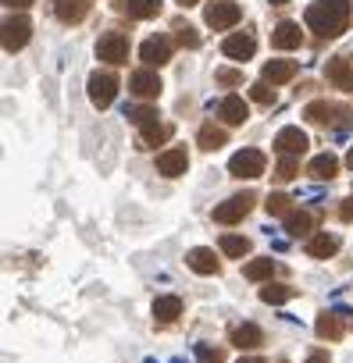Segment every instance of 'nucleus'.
I'll return each instance as SVG.
<instances>
[{"instance_id":"423d86ee","label":"nucleus","mask_w":353,"mask_h":363,"mask_svg":"<svg viewBox=\"0 0 353 363\" xmlns=\"http://www.w3.org/2000/svg\"><path fill=\"white\" fill-rule=\"evenodd\" d=\"M89 96H93L97 107H111L114 96H118V79H114L111 72H97V75H89Z\"/></svg>"},{"instance_id":"412c9836","label":"nucleus","mask_w":353,"mask_h":363,"mask_svg":"<svg viewBox=\"0 0 353 363\" xmlns=\"http://www.w3.org/2000/svg\"><path fill=\"white\" fill-rule=\"evenodd\" d=\"M314 178H321V182H328V178H335V171H339V160L332 157V153H317L314 160H310V167H307Z\"/></svg>"},{"instance_id":"9d476101","label":"nucleus","mask_w":353,"mask_h":363,"mask_svg":"<svg viewBox=\"0 0 353 363\" xmlns=\"http://www.w3.org/2000/svg\"><path fill=\"white\" fill-rule=\"evenodd\" d=\"M129 89H132L139 100H153V96L161 93V79H157L150 68H139V72H132V79H129Z\"/></svg>"},{"instance_id":"473e14b6","label":"nucleus","mask_w":353,"mask_h":363,"mask_svg":"<svg viewBox=\"0 0 353 363\" xmlns=\"http://www.w3.org/2000/svg\"><path fill=\"white\" fill-rule=\"evenodd\" d=\"M175 36H179V43H183V47H200V36H197V33H193V26H186V22L175 26Z\"/></svg>"},{"instance_id":"39448f33","label":"nucleus","mask_w":353,"mask_h":363,"mask_svg":"<svg viewBox=\"0 0 353 363\" xmlns=\"http://www.w3.org/2000/svg\"><path fill=\"white\" fill-rule=\"evenodd\" d=\"M229 171L236 178H261L264 174V153L261 150H239L232 160H229Z\"/></svg>"},{"instance_id":"5701e85b","label":"nucleus","mask_w":353,"mask_h":363,"mask_svg":"<svg viewBox=\"0 0 353 363\" xmlns=\"http://www.w3.org/2000/svg\"><path fill=\"white\" fill-rule=\"evenodd\" d=\"M54 15L61 22H79L86 15V0H54Z\"/></svg>"},{"instance_id":"a878e982","label":"nucleus","mask_w":353,"mask_h":363,"mask_svg":"<svg viewBox=\"0 0 353 363\" xmlns=\"http://www.w3.org/2000/svg\"><path fill=\"white\" fill-rule=\"evenodd\" d=\"M328 79H332L339 89H353V72H349V65H346L342 57L328 61Z\"/></svg>"},{"instance_id":"58836bf2","label":"nucleus","mask_w":353,"mask_h":363,"mask_svg":"<svg viewBox=\"0 0 353 363\" xmlns=\"http://www.w3.org/2000/svg\"><path fill=\"white\" fill-rule=\"evenodd\" d=\"M339 214H342V221H353V200H346V203H342V211H339Z\"/></svg>"},{"instance_id":"a211bd4d","label":"nucleus","mask_w":353,"mask_h":363,"mask_svg":"<svg viewBox=\"0 0 353 363\" xmlns=\"http://www.w3.org/2000/svg\"><path fill=\"white\" fill-rule=\"evenodd\" d=\"M153 317L161 324H171V320H179L183 317V299H175V296H161L153 303Z\"/></svg>"},{"instance_id":"f3484780","label":"nucleus","mask_w":353,"mask_h":363,"mask_svg":"<svg viewBox=\"0 0 353 363\" xmlns=\"http://www.w3.org/2000/svg\"><path fill=\"white\" fill-rule=\"evenodd\" d=\"M307 253H310L314 260H328V257H335V253H339V235H328V232L314 235V239L307 242Z\"/></svg>"},{"instance_id":"c9c22d12","label":"nucleus","mask_w":353,"mask_h":363,"mask_svg":"<svg viewBox=\"0 0 353 363\" xmlns=\"http://www.w3.org/2000/svg\"><path fill=\"white\" fill-rule=\"evenodd\" d=\"M268 214H289V196L271 193V196H268Z\"/></svg>"},{"instance_id":"37998d69","label":"nucleus","mask_w":353,"mask_h":363,"mask_svg":"<svg viewBox=\"0 0 353 363\" xmlns=\"http://www.w3.org/2000/svg\"><path fill=\"white\" fill-rule=\"evenodd\" d=\"M239 363H264V359H261V356H243Z\"/></svg>"},{"instance_id":"79ce46f5","label":"nucleus","mask_w":353,"mask_h":363,"mask_svg":"<svg viewBox=\"0 0 353 363\" xmlns=\"http://www.w3.org/2000/svg\"><path fill=\"white\" fill-rule=\"evenodd\" d=\"M200 0H179V8H197Z\"/></svg>"},{"instance_id":"f257e3e1","label":"nucleus","mask_w":353,"mask_h":363,"mask_svg":"<svg viewBox=\"0 0 353 363\" xmlns=\"http://www.w3.org/2000/svg\"><path fill=\"white\" fill-rule=\"evenodd\" d=\"M303 22L317 33V36H339L349 22V0H317L307 8Z\"/></svg>"},{"instance_id":"1a4fd4ad","label":"nucleus","mask_w":353,"mask_h":363,"mask_svg":"<svg viewBox=\"0 0 353 363\" xmlns=\"http://www.w3.org/2000/svg\"><path fill=\"white\" fill-rule=\"evenodd\" d=\"M254 50H257V43H254V36H246V33H232V36L222 43V54L232 57V61H250Z\"/></svg>"},{"instance_id":"cd10ccee","label":"nucleus","mask_w":353,"mask_h":363,"mask_svg":"<svg viewBox=\"0 0 353 363\" xmlns=\"http://www.w3.org/2000/svg\"><path fill=\"white\" fill-rule=\"evenodd\" d=\"M222 253L225 257H246L250 253V239H243V235H222Z\"/></svg>"},{"instance_id":"c03bdc74","label":"nucleus","mask_w":353,"mask_h":363,"mask_svg":"<svg viewBox=\"0 0 353 363\" xmlns=\"http://www.w3.org/2000/svg\"><path fill=\"white\" fill-rule=\"evenodd\" d=\"M346 164H349V167H353V150H349V153H346Z\"/></svg>"},{"instance_id":"2f4dec72","label":"nucleus","mask_w":353,"mask_h":363,"mask_svg":"<svg viewBox=\"0 0 353 363\" xmlns=\"http://www.w3.org/2000/svg\"><path fill=\"white\" fill-rule=\"evenodd\" d=\"M296 171H300V167H296V160L282 153V160H278V167H275V174H278V182H293V178H296Z\"/></svg>"},{"instance_id":"2eb2a0df","label":"nucleus","mask_w":353,"mask_h":363,"mask_svg":"<svg viewBox=\"0 0 353 363\" xmlns=\"http://www.w3.org/2000/svg\"><path fill=\"white\" fill-rule=\"evenodd\" d=\"M186 264L197 271V274H218L222 271V260L214 257V250H190V257H186Z\"/></svg>"},{"instance_id":"aec40b11","label":"nucleus","mask_w":353,"mask_h":363,"mask_svg":"<svg viewBox=\"0 0 353 363\" xmlns=\"http://www.w3.org/2000/svg\"><path fill=\"white\" fill-rule=\"evenodd\" d=\"M261 342H264V335H261L257 324H239L232 331V345H239V349H257Z\"/></svg>"},{"instance_id":"6e6552de","label":"nucleus","mask_w":353,"mask_h":363,"mask_svg":"<svg viewBox=\"0 0 353 363\" xmlns=\"http://www.w3.org/2000/svg\"><path fill=\"white\" fill-rule=\"evenodd\" d=\"M139 57H143V65H168L171 61V40L168 36H150L139 47Z\"/></svg>"},{"instance_id":"6ab92c4d","label":"nucleus","mask_w":353,"mask_h":363,"mask_svg":"<svg viewBox=\"0 0 353 363\" xmlns=\"http://www.w3.org/2000/svg\"><path fill=\"white\" fill-rule=\"evenodd\" d=\"M168 135H171V128H168V125H161V121H150V125H143L139 146H143V150H157V146H161Z\"/></svg>"},{"instance_id":"20e7f679","label":"nucleus","mask_w":353,"mask_h":363,"mask_svg":"<svg viewBox=\"0 0 353 363\" xmlns=\"http://www.w3.org/2000/svg\"><path fill=\"white\" fill-rule=\"evenodd\" d=\"M239 4L236 0H214V4H207V11H204V18H207V26L211 29H232L236 22H239Z\"/></svg>"},{"instance_id":"a19ab883","label":"nucleus","mask_w":353,"mask_h":363,"mask_svg":"<svg viewBox=\"0 0 353 363\" xmlns=\"http://www.w3.org/2000/svg\"><path fill=\"white\" fill-rule=\"evenodd\" d=\"M307 363H328V352H310Z\"/></svg>"},{"instance_id":"ddd939ff","label":"nucleus","mask_w":353,"mask_h":363,"mask_svg":"<svg viewBox=\"0 0 353 363\" xmlns=\"http://www.w3.org/2000/svg\"><path fill=\"white\" fill-rule=\"evenodd\" d=\"M271 43H275L278 50H296V47L303 43V33H300V26H296V22H282V26H275Z\"/></svg>"},{"instance_id":"f8f14e48","label":"nucleus","mask_w":353,"mask_h":363,"mask_svg":"<svg viewBox=\"0 0 353 363\" xmlns=\"http://www.w3.org/2000/svg\"><path fill=\"white\" fill-rule=\"evenodd\" d=\"M186 164H190V157H186V150H164L161 157H157V171L161 174H168V178H179L183 171H186Z\"/></svg>"},{"instance_id":"f704fd0d","label":"nucleus","mask_w":353,"mask_h":363,"mask_svg":"<svg viewBox=\"0 0 353 363\" xmlns=\"http://www.w3.org/2000/svg\"><path fill=\"white\" fill-rule=\"evenodd\" d=\"M250 100L254 104H275V89L271 86H250Z\"/></svg>"},{"instance_id":"7c9ffc66","label":"nucleus","mask_w":353,"mask_h":363,"mask_svg":"<svg viewBox=\"0 0 353 363\" xmlns=\"http://www.w3.org/2000/svg\"><path fill=\"white\" fill-rule=\"evenodd\" d=\"M261 299L271 303V306H278V303L293 299V289H289V285H264V289H261Z\"/></svg>"},{"instance_id":"c756f323","label":"nucleus","mask_w":353,"mask_h":363,"mask_svg":"<svg viewBox=\"0 0 353 363\" xmlns=\"http://www.w3.org/2000/svg\"><path fill=\"white\" fill-rule=\"evenodd\" d=\"M335 111H339V107H332V104L317 100V104H310V107H307V121H314V125H328Z\"/></svg>"},{"instance_id":"4468645a","label":"nucleus","mask_w":353,"mask_h":363,"mask_svg":"<svg viewBox=\"0 0 353 363\" xmlns=\"http://www.w3.org/2000/svg\"><path fill=\"white\" fill-rule=\"evenodd\" d=\"M218 121H222V125H243V121H246V104L229 93V96L218 104Z\"/></svg>"},{"instance_id":"b1692460","label":"nucleus","mask_w":353,"mask_h":363,"mask_svg":"<svg viewBox=\"0 0 353 363\" xmlns=\"http://www.w3.org/2000/svg\"><path fill=\"white\" fill-rule=\"evenodd\" d=\"M243 274H246L250 281H268V278L275 274V260H271V257H257V260H250V264L243 267Z\"/></svg>"},{"instance_id":"a18cd8bd","label":"nucleus","mask_w":353,"mask_h":363,"mask_svg":"<svg viewBox=\"0 0 353 363\" xmlns=\"http://www.w3.org/2000/svg\"><path fill=\"white\" fill-rule=\"evenodd\" d=\"M271 4H286V0H271Z\"/></svg>"},{"instance_id":"f03ea898","label":"nucleus","mask_w":353,"mask_h":363,"mask_svg":"<svg viewBox=\"0 0 353 363\" xmlns=\"http://www.w3.org/2000/svg\"><path fill=\"white\" fill-rule=\"evenodd\" d=\"M29 36H33V22L22 18V15L0 22V47H4V50H22L29 43Z\"/></svg>"},{"instance_id":"4c0bfd02","label":"nucleus","mask_w":353,"mask_h":363,"mask_svg":"<svg viewBox=\"0 0 353 363\" xmlns=\"http://www.w3.org/2000/svg\"><path fill=\"white\" fill-rule=\"evenodd\" d=\"M197 352H200V359H204V363H225V356H222V349H207V345H200Z\"/></svg>"},{"instance_id":"72a5a7b5","label":"nucleus","mask_w":353,"mask_h":363,"mask_svg":"<svg viewBox=\"0 0 353 363\" xmlns=\"http://www.w3.org/2000/svg\"><path fill=\"white\" fill-rule=\"evenodd\" d=\"M129 118L136 125H150V121H157V111L153 107H129Z\"/></svg>"},{"instance_id":"393cba45","label":"nucleus","mask_w":353,"mask_h":363,"mask_svg":"<svg viewBox=\"0 0 353 363\" xmlns=\"http://www.w3.org/2000/svg\"><path fill=\"white\" fill-rule=\"evenodd\" d=\"M314 228V214L310 211H293L289 218H286V232L289 235H307Z\"/></svg>"},{"instance_id":"dca6fc26","label":"nucleus","mask_w":353,"mask_h":363,"mask_svg":"<svg viewBox=\"0 0 353 363\" xmlns=\"http://www.w3.org/2000/svg\"><path fill=\"white\" fill-rule=\"evenodd\" d=\"M261 75H264L268 86H286V82L296 75V65H293V61H268Z\"/></svg>"},{"instance_id":"9b49d317","label":"nucleus","mask_w":353,"mask_h":363,"mask_svg":"<svg viewBox=\"0 0 353 363\" xmlns=\"http://www.w3.org/2000/svg\"><path fill=\"white\" fill-rule=\"evenodd\" d=\"M275 150L278 153H286V157H296V153H303L307 150V135L300 132V128H282L278 135H275Z\"/></svg>"},{"instance_id":"0eeeda50","label":"nucleus","mask_w":353,"mask_h":363,"mask_svg":"<svg viewBox=\"0 0 353 363\" xmlns=\"http://www.w3.org/2000/svg\"><path fill=\"white\" fill-rule=\"evenodd\" d=\"M97 57H100L104 65H121V61L129 57V40L118 36V33L100 36V43H97Z\"/></svg>"},{"instance_id":"7ed1b4c3","label":"nucleus","mask_w":353,"mask_h":363,"mask_svg":"<svg viewBox=\"0 0 353 363\" xmlns=\"http://www.w3.org/2000/svg\"><path fill=\"white\" fill-rule=\"evenodd\" d=\"M254 203H257L254 193H236L232 200H225V203L214 207V221H218V225H236V221H243V218L254 211Z\"/></svg>"},{"instance_id":"4be33fe9","label":"nucleus","mask_w":353,"mask_h":363,"mask_svg":"<svg viewBox=\"0 0 353 363\" xmlns=\"http://www.w3.org/2000/svg\"><path fill=\"white\" fill-rule=\"evenodd\" d=\"M125 11H129V18L143 22V18L161 15V0H125Z\"/></svg>"},{"instance_id":"e433bc0d","label":"nucleus","mask_w":353,"mask_h":363,"mask_svg":"<svg viewBox=\"0 0 353 363\" xmlns=\"http://www.w3.org/2000/svg\"><path fill=\"white\" fill-rule=\"evenodd\" d=\"M218 82H222V86H239L243 75H239L236 68H218Z\"/></svg>"},{"instance_id":"ea45409f","label":"nucleus","mask_w":353,"mask_h":363,"mask_svg":"<svg viewBox=\"0 0 353 363\" xmlns=\"http://www.w3.org/2000/svg\"><path fill=\"white\" fill-rule=\"evenodd\" d=\"M0 4H8V8H29L33 0H0Z\"/></svg>"},{"instance_id":"c85d7f7f","label":"nucleus","mask_w":353,"mask_h":363,"mask_svg":"<svg viewBox=\"0 0 353 363\" xmlns=\"http://www.w3.org/2000/svg\"><path fill=\"white\" fill-rule=\"evenodd\" d=\"M197 143H200L204 150H218V146L225 143V128H218V125H204L200 135H197Z\"/></svg>"},{"instance_id":"bb28decb","label":"nucleus","mask_w":353,"mask_h":363,"mask_svg":"<svg viewBox=\"0 0 353 363\" xmlns=\"http://www.w3.org/2000/svg\"><path fill=\"white\" fill-rule=\"evenodd\" d=\"M314 328H317V335H321V338H332V342H335V338H342V320H339V313H321Z\"/></svg>"}]
</instances>
